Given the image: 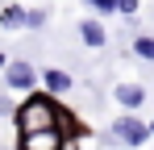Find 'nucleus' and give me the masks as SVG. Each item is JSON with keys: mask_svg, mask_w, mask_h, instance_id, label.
I'll return each mask as SVG.
<instances>
[{"mask_svg": "<svg viewBox=\"0 0 154 150\" xmlns=\"http://www.w3.org/2000/svg\"><path fill=\"white\" fill-rule=\"evenodd\" d=\"M112 138L125 142V146H142V142L150 138V125H142L137 117H117V121H112Z\"/></svg>", "mask_w": 154, "mask_h": 150, "instance_id": "1", "label": "nucleus"}, {"mask_svg": "<svg viewBox=\"0 0 154 150\" xmlns=\"http://www.w3.org/2000/svg\"><path fill=\"white\" fill-rule=\"evenodd\" d=\"M21 150H63V138H58V129L46 125V129H29Z\"/></svg>", "mask_w": 154, "mask_h": 150, "instance_id": "2", "label": "nucleus"}, {"mask_svg": "<svg viewBox=\"0 0 154 150\" xmlns=\"http://www.w3.org/2000/svg\"><path fill=\"white\" fill-rule=\"evenodd\" d=\"M50 125V100H29L25 113H21V129H46Z\"/></svg>", "mask_w": 154, "mask_h": 150, "instance_id": "3", "label": "nucleus"}, {"mask_svg": "<svg viewBox=\"0 0 154 150\" xmlns=\"http://www.w3.org/2000/svg\"><path fill=\"white\" fill-rule=\"evenodd\" d=\"M33 79H38V71H33L29 63H13V67H8V88H29Z\"/></svg>", "mask_w": 154, "mask_h": 150, "instance_id": "4", "label": "nucleus"}, {"mask_svg": "<svg viewBox=\"0 0 154 150\" xmlns=\"http://www.w3.org/2000/svg\"><path fill=\"white\" fill-rule=\"evenodd\" d=\"M142 100H146V92H142L137 83H121V88H117V104H125V108H137Z\"/></svg>", "mask_w": 154, "mask_h": 150, "instance_id": "5", "label": "nucleus"}, {"mask_svg": "<svg viewBox=\"0 0 154 150\" xmlns=\"http://www.w3.org/2000/svg\"><path fill=\"white\" fill-rule=\"evenodd\" d=\"M79 38H83L88 46H104V25L100 21H83L79 25Z\"/></svg>", "mask_w": 154, "mask_h": 150, "instance_id": "6", "label": "nucleus"}, {"mask_svg": "<svg viewBox=\"0 0 154 150\" xmlns=\"http://www.w3.org/2000/svg\"><path fill=\"white\" fill-rule=\"evenodd\" d=\"M42 79H46V88H50V92H67V88H71V75H67V71H58V67L42 71Z\"/></svg>", "mask_w": 154, "mask_h": 150, "instance_id": "7", "label": "nucleus"}, {"mask_svg": "<svg viewBox=\"0 0 154 150\" xmlns=\"http://www.w3.org/2000/svg\"><path fill=\"white\" fill-rule=\"evenodd\" d=\"M133 50H137L142 58H150V63H154V38H137V42H133Z\"/></svg>", "mask_w": 154, "mask_h": 150, "instance_id": "8", "label": "nucleus"}, {"mask_svg": "<svg viewBox=\"0 0 154 150\" xmlns=\"http://www.w3.org/2000/svg\"><path fill=\"white\" fill-rule=\"evenodd\" d=\"M88 4H92V8H100V13H112L121 0H88Z\"/></svg>", "mask_w": 154, "mask_h": 150, "instance_id": "9", "label": "nucleus"}, {"mask_svg": "<svg viewBox=\"0 0 154 150\" xmlns=\"http://www.w3.org/2000/svg\"><path fill=\"white\" fill-rule=\"evenodd\" d=\"M133 8H137V0H121L117 4V13H133Z\"/></svg>", "mask_w": 154, "mask_h": 150, "instance_id": "10", "label": "nucleus"}, {"mask_svg": "<svg viewBox=\"0 0 154 150\" xmlns=\"http://www.w3.org/2000/svg\"><path fill=\"white\" fill-rule=\"evenodd\" d=\"M150 133H154V121H150Z\"/></svg>", "mask_w": 154, "mask_h": 150, "instance_id": "11", "label": "nucleus"}, {"mask_svg": "<svg viewBox=\"0 0 154 150\" xmlns=\"http://www.w3.org/2000/svg\"><path fill=\"white\" fill-rule=\"evenodd\" d=\"M0 63H4V58H0Z\"/></svg>", "mask_w": 154, "mask_h": 150, "instance_id": "12", "label": "nucleus"}]
</instances>
